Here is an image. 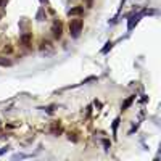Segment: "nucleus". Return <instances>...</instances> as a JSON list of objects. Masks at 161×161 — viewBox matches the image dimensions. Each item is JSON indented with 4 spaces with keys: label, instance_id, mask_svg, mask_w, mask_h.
<instances>
[{
    "label": "nucleus",
    "instance_id": "nucleus-1",
    "mask_svg": "<svg viewBox=\"0 0 161 161\" xmlns=\"http://www.w3.org/2000/svg\"><path fill=\"white\" fill-rule=\"evenodd\" d=\"M82 32V19L80 18H76V19H71L69 21V34L71 37L77 39Z\"/></svg>",
    "mask_w": 161,
    "mask_h": 161
},
{
    "label": "nucleus",
    "instance_id": "nucleus-2",
    "mask_svg": "<svg viewBox=\"0 0 161 161\" xmlns=\"http://www.w3.org/2000/svg\"><path fill=\"white\" fill-rule=\"evenodd\" d=\"M52 32H53V37L55 39H60L61 34H63V28H61V23L60 21H55L53 28H52Z\"/></svg>",
    "mask_w": 161,
    "mask_h": 161
},
{
    "label": "nucleus",
    "instance_id": "nucleus-3",
    "mask_svg": "<svg viewBox=\"0 0 161 161\" xmlns=\"http://www.w3.org/2000/svg\"><path fill=\"white\" fill-rule=\"evenodd\" d=\"M142 15H143V13H138V15H132V16H131V19H129V26H127V29H129V31H132L134 24H137L138 18H140Z\"/></svg>",
    "mask_w": 161,
    "mask_h": 161
},
{
    "label": "nucleus",
    "instance_id": "nucleus-4",
    "mask_svg": "<svg viewBox=\"0 0 161 161\" xmlns=\"http://www.w3.org/2000/svg\"><path fill=\"white\" fill-rule=\"evenodd\" d=\"M84 13V6H74V8H71L69 11H68V15L69 16H79Z\"/></svg>",
    "mask_w": 161,
    "mask_h": 161
},
{
    "label": "nucleus",
    "instance_id": "nucleus-5",
    "mask_svg": "<svg viewBox=\"0 0 161 161\" xmlns=\"http://www.w3.org/2000/svg\"><path fill=\"white\" fill-rule=\"evenodd\" d=\"M31 40H32V35L31 34H23L21 35V42L26 45V47H29V45H31Z\"/></svg>",
    "mask_w": 161,
    "mask_h": 161
},
{
    "label": "nucleus",
    "instance_id": "nucleus-6",
    "mask_svg": "<svg viewBox=\"0 0 161 161\" xmlns=\"http://www.w3.org/2000/svg\"><path fill=\"white\" fill-rule=\"evenodd\" d=\"M40 50H42V52H45V50L52 52V50H53V47H52V44H50L48 40H42V44H40Z\"/></svg>",
    "mask_w": 161,
    "mask_h": 161
},
{
    "label": "nucleus",
    "instance_id": "nucleus-7",
    "mask_svg": "<svg viewBox=\"0 0 161 161\" xmlns=\"http://www.w3.org/2000/svg\"><path fill=\"white\" fill-rule=\"evenodd\" d=\"M132 100H134V97H129V98L124 102V105H122V109H127V108H129V105L132 103Z\"/></svg>",
    "mask_w": 161,
    "mask_h": 161
},
{
    "label": "nucleus",
    "instance_id": "nucleus-8",
    "mask_svg": "<svg viewBox=\"0 0 161 161\" xmlns=\"http://www.w3.org/2000/svg\"><path fill=\"white\" fill-rule=\"evenodd\" d=\"M0 64H2V66H10V64H11V61L6 60V58H2V56H0Z\"/></svg>",
    "mask_w": 161,
    "mask_h": 161
},
{
    "label": "nucleus",
    "instance_id": "nucleus-9",
    "mask_svg": "<svg viewBox=\"0 0 161 161\" xmlns=\"http://www.w3.org/2000/svg\"><path fill=\"white\" fill-rule=\"evenodd\" d=\"M118 126H119V119H114V122H113V134H116V131H118Z\"/></svg>",
    "mask_w": 161,
    "mask_h": 161
},
{
    "label": "nucleus",
    "instance_id": "nucleus-10",
    "mask_svg": "<svg viewBox=\"0 0 161 161\" xmlns=\"http://www.w3.org/2000/svg\"><path fill=\"white\" fill-rule=\"evenodd\" d=\"M111 47H113V44H111V42H108V44H106V47H103V48H102V53H106V52H108Z\"/></svg>",
    "mask_w": 161,
    "mask_h": 161
},
{
    "label": "nucleus",
    "instance_id": "nucleus-11",
    "mask_svg": "<svg viewBox=\"0 0 161 161\" xmlns=\"http://www.w3.org/2000/svg\"><path fill=\"white\" fill-rule=\"evenodd\" d=\"M103 145H105V147H106V150H108V148H109V142H108V140H103Z\"/></svg>",
    "mask_w": 161,
    "mask_h": 161
},
{
    "label": "nucleus",
    "instance_id": "nucleus-12",
    "mask_svg": "<svg viewBox=\"0 0 161 161\" xmlns=\"http://www.w3.org/2000/svg\"><path fill=\"white\" fill-rule=\"evenodd\" d=\"M6 150H8V148H3V150H0V155H2V153H5Z\"/></svg>",
    "mask_w": 161,
    "mask_h": 161
},
{
    "label": "nucleus",
    "instance_id": "nucleus-13",
    "mask_svg": "<svg viewBox=\"0 0 161 161\" xmlns=\"http://www.w3.org/2000/svg\"><path fill=\"white\" fill-rule=\"evenodd\" d=\"M2 3H3V0H0V5H2Z\"/></svg>",
    "mask_w": 161,
    "mask_h": 161
}]
</instances>
